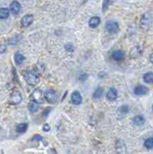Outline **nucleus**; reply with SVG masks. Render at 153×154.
<instances>
[{
	"instance_id": "obj_1",
	"label": "nucleus",
	"mask_w": 153,
	"mask_h": 154,
	"mask_svg": "<svg viewBox=\"0 0 153 154\" xmlns=\"http://www.w3.org/2000/svg\"><path fill=\"white\" fill-rule=\"evenodd\" d=\"M22 76H23L26 83L28 85H31V86H35V85H37L40 81L39 76H38L37 73L34 71L24 70V71H22Z\"/></svg>"
},
{
	"instance_id": "obj_2",
	"label": "nucleus",
	"mask_w": 153,
	"mask_h": 154,
	"mask_svg": "<svg viewBox=\"0 0 153 154\" xmlns=\"http://www.w3.org/2000/svg\"><path fill=\"white\" fill-rule=\"evenodd\" d=\"M152 23V17L149 13H144L140 19V28L143 30H147L150 28Z\"/></svg>"
},
{
	"instance_id": "obj_3",
	"label": "nucleus",
	"mask_w": 153,
	"mask_h": 154,
	"mask_svg": "<svg viewBox=\"0 0 153 154\" xmlns=\"http://www.w3.org/2000/svg\"><path fill=\"white\" fill-rule=\"evenodd\" d=\"M31 101H34L38 104H41L44 102V94L41 89H36L31 94Z\"/></svg>"
},
{
	"instance_id": "obj_4",
	"label": "nucleus",
	"mask_w": 153,
	"mask_h": 154,
	"mask_svg": "<svg viewBox=\"0 0 153 154\" xmlns=\"http://www.w3.org/2000/svg\"><path fill=\"white\" fill-rule=\"evenodd\" d=\"M9 100H10V103L13 104V105H17V104H20L22 100V95L20 94V92H18V91L13 92L10 95Z\"/></svg>"
},
{
	"instance_id": "obj_5",
	"label": "nucleus",
	"mask_w": 153,
	"mask_h": 154,
	"mask_svg": "<svg viewBox=\"0 0 153 154\" xmlns=\"http://www.w3.org/2000/svg\"><path fill=\"white\" fill-rule=\"evenodd\" d=\"M105 28H106V30L108 31L109 33L115 34V33H117L118 31V24H117V22L111 20V21H108L106 23Z\"/></svg>"
},
{
	"instance_id": "obj_6",
	"label": "nucleus",
	"mask_w": 153,
	"mask_h": 154,
	"mask_svg": "<svg viewBox=\"0 0 153 154\" xmlns=\"http://www.w3.org/2000/svg\"><path fill=\"white\" fill-rule=\"evenodd\" d=\"M44 98L47 100L49 103H55L57 101V94L55 91L48 90L44 92Z\"/></svg>"
},
{
	"instance_id": "obj_7",
	"label": "nucleus",
	"mask_w": 153,
	"mask_h": 154,
	"mask_svg": "<svg viewBox=\"0 0 153 154\" xmlns=\"http://www.w3.org/2000/svg\"><path fill=\"white\" fill-rule=\"evenodd\" d=\"M21 10V5L18 1H12L10 4V11L14 15H17L20 14Z\"/></svg>"
},
{
	"instance_id": "obj_8",
	"label": "nucleus",
	"mask_w": 153,
	"mask_h": 154,
	"mask_svg": "<svg viewBox=\"0 0 153 154\" xmlns=\"http://www.w3.org/2000/svg\"><path fill=\"white\" fill-rule=\"evenodd\" d=\"M82 95L78 91H74L71 94V102L74 104V105H79V104L82 103Z\"/></svg>"
},
{
	"instance_id": "obj_9",
	"label": "nucleus",
	"mask_w": 153,
	"mask_h": 154,
	"mask_svg": "<svg viewBox=\"0 0 153 154\" xmlns=\"http://www.w3.org/2000/svg\"><path fill=\"white\" fill-rule=\"evenodd\" d=\"M34 20V17L31 14H27L25 15L21 19V26L22 27H28L32 24V22Z\"/></svg>"
},
{
	"instance_id": "obj_10",
	"label": "nucleus",
	"mask_w": 153,
	"mask_h": 154,
	"mask_svg": "<svg viewBox=\"0 0 153 154\" xmlns=\"http://www.w3.org/2000/svg\"><path fill=\"white\" fill-rule=\"evenodd\" d=\"M141 54V47L140 45H136L134 46V47L130 50V58H132V59H137V58H139Z\"/></svg>"
},
{
	"instance_id": "obj_11",
	"label": "nucleus",
	"mask_w": 153,
	"mask_h": 154,
	"mask_svg": "<svg viewBox=\"0 0 153 154\" xmlns=\"http://www.w3.org/2000/svg\"><path fill=\"white\" fill-rule=\"evenodd\" d=\"M124 52L121 51V50H115V51L112 53V59L117 61V62H120L124 59Z\"/></svg>"
},
{
	"instance_id": "obj_12",
	"label": "nucleus",
	"mask_w": 153,
	"mask_h": 154,
	"mask_svg": "<svg viewBox=\"0 0 153 154\" xmlns=\"http://www.w3.org/2000/svg\"><path fill=\"white\" fill-rule=\"evenodd\" d=\"M106 97L108 100H110V101H114V100H116L117 97V92L116 89H114V88L109 89V91L106 94Z\"/></svg>"
},
{
	"instance_id": "obj_13",
	"label": "nucleus",
	"mask_w": 153,
	"mask_h": 154,
	"mask_svg": "<svg viewBox=\"0 0 153 154\" xmlns=\"http://www.w3.org/2000/svg\"><path fill=\"white\" fill-rule=\"evenodd\" d=\"M116 149L118 154H125L126 153V147H125V144L122 141L118 140L116 144Z\"/></svg>"
},
{
	"instance_id": "obj_14",
	"label": "nucleus",
	"mask_w": 153,
	"mask_h": 154,
	"mask_svg": "<svg viewBox=\"0 0 153 154\" xmlns=\"http://www.w3.org/2000/svg\"><path fill=\"white\" fill-rule=\"evenodd\" d=\"M134 92L137 95H144L147 92V88L144 85H139L134 89Z\"/></svg>"
},
{
	"instance_id": "obj_15",
	"label": "nucleus",
	"mask_w": 153,
	"mask_h": 154,
	"mask_svg": "<svg viewBox=\"0 0 153 154\" xmlns=\"http://www.w3.org/2000/svg\"><path fill=\"white\" fill-rule=\"evenodd\" d=\"M14 59H15V62H16V64L20 65L23 64V62H24V60H25V57H24V55H23L22 53L17 52L16 54H15Z\"/></svg>"
},
{
	"instance_id": "obj_16",
	"label": "nucleus",
	"mask_w": 153,
	"mask_h": 154,
	"mask_svg": "<svg viewBox=\"0 0 153 154\" xmlns=\"http://www.w3.org/2000/svg\"><path fill=\"white\" fill-rule=\"evenodd\" d=\"M100 24V18L98 17H93L89 21V25L91 28H96Z\"/></svg>"
},
{
	"instance_id": "obj_17",
	"label": "nucleus",
	"mask_w": 153,
	"mask_h": 154,
	"mask_svg": "<svg viewBox=\"0 0 153 154\" xmlns=\"http://www.w3.org/2000/svg\"><path fill=\"white\" fill-rule=\"evenodd\" d=\"M133 123L136 126H141L144 123V118L141 115H138L133 118Z\"/></svg>"
},
{
	"instance_id": "obj_18",
	"label": "nucleus",
	"mask_w": 153,
	"mask_h": 154,
	"mask_svg": "<svg viewBox=\"0 0 153 154\" xmlns=\"http://www.w3.org/2000/svg\"><path fill=\"white\" fill-rule=\"evenodd\" d=\"M27 128H28V124H27V123L22 122V123H20V124L17 125L16 130H17V133L21 134V133H25L26 130H27Z\"/></svg>"
},
{
	"instance_id": "obj_19",
	"label": "nucleus",
	"mask_w": 153,
	"mask_h": 154,
	"mask_svg": "<svg viewBox=\"0 0 153 154\" xmlns=\"http://www.w3.org/2000/svg\"><path fill=\"white\" fill-rule=\"evenodd\" d=\"M10 15V11L7 8H0V19H6Z\"/></svg>"
},
{
	"instance_id": "obj_20",
	"label": "nucleus",
	"mask_w": 153,
	"mask_h": 154,
	"mask_svg": "<svg viewBox=\"0 0 153 154\" xmlns=\"http://www.w3.org/2000/svg\"><path fill=\"white\" fill-rule=\"evenodd\" d=\"M28 109L31 113H36V112L39 110V104L34 101H31L28 105Z\"/></svg>"
},
{
	"instance_id": "obj_21",
	"label": "nucleus",
	"mask_w": 153,
	"mask_h": 154,
	"mask_svg": "<svg viewBox=\"0 0 153 154\" xmlns=\"http://www.w3.org/2000/svg\"><path fill=\"white\" fill-rule=\"evenodd\" d=\"M144 83L150 84L153 83V72H147L144 75Z\"/></svg>"
},
{
	"instance_id": "obj_22",
	"label": "nucleus",
	"mask_w": 153,
	"mask_h": 154,
	"mask_svg": "<svg viewBox=\"0 0 153 154\" xmlns=\"http://www.w3.org/2000/svg\"><path fill=\"white\" fill-rule=\"evenodd\" d=\"M102 94H103V89L102 88H97L94 92L93 97L94 99H99V98L102 97Z\"/></svg>"
},
{
	"instance_id": "obj_23",
	"label": "nucleus",
	"mask_w": 153,
	"mask_h": 154,
	"mask_svg": "<svg viewBox=\"0 0 153 154\" xmlns=\"http://www.w3.org/2000/svg\"><path fill=\"white\" fill-rule=\"evenodd\" d=\"M144 147L147 149L153 148V138H147L146 140L144 141Z\"/></svg>"
},
{
	"instance_id": "obj_24",
	"label": "nucleus",
	"mask_w": 153,
	"mask_h": 154,
	"mask_svg": "<svg viewBox=\"0 0 153 154\" xmlns=\"http://www.w3.org/2000/svg\"><path fill=\"white\" fill-rule=\"evenodd\" d=\"M21 35H17L16 37H13L11 40L9 41V44H17V42H18L20 40H21Z\"/></svg>"
},
{
	"instance_id": "obj_25",
	"label": "nucleus",
	"mask_w": 153,
	"mask_h": 154,
	"mask_svg": "<svg viewBox=\"0 0 153 154\" xmlns=\"http://www.w3.org/2000/svg\"><path fill=\"white\" fill-rule=\"evenodd\" d=\"M66 50L67 51H68V52H72L74 50V48H73V46H72V44H67L66 45Z\"/></svg>"
},
{
	"instance_id": "obj_26",
	"label": "nucleus",
	"mask_w": 153,
	"mask_h": 154,
	"mask_svg": "<svg viewBox=\"0 0 153 154\" xmlns=\"http://www.w3.org/2000/svg\"><path fill=\"white\" fill-rule=\"evenodd\" d=\"M43 130L44 132H48V131L50 130V126H49V124H47V123H45V124H44V126H43Z\"/></svg>"
},
{
	"instance_id": "obj_27",
	"label": "nucleus",
	"mask_w": 153,
	"mask_h": 154,
	"mask_svg": "<svg viewBox=\"0 0 153 154\" xmlns=\"http://www.w3.org/2000/svg\"><path fill=\"white\" fill-rule=\"evenodd\" d=\"M111 2L110 1H103V12H105L106 11V9L108 7H107V5H109Z\"/></svg>"
},
{
	"instance_id": "obj_28",
	"label": "nucleus",
	"mask_w": 153,
	"mask_h": 154,
	"mask_svg": "<svg viewBox=\"0 0 153 154\" xmlns=\"http://www.w3.org/2000/svg\"><path fill=\"white\" fill-rule=\"evenodd\" d=\"M120 111L122 112V113L126 114V113H127V112H128V107H127V106H121Z\"/></svg>"
},
{
	"instance_id": "obj_29",
	"label": "nucleus",
	"mask_w": 153,
	"mask_h": 154,
	"mask_svg": "<svg viewBox=\"0 0 153 154\" xmlns=\"http://www.w3.org/2000/svg\"><path fill=\"white\" fill-rule=\"evenodd\" d=\"M6 49H7V47H6L5 45L0 44V53H4L6 51Z\"/></svg>"
},
{
	"instance_id": "obj_30",
	"label": "nucleus",
	"mask_w": 153,
	"mask_h": 154,
	"mask_svg": "<svg viewBox=\"0 0 153 154\" xmlns=\"http://www.w3.org/2000/svg\"><path fill=\"white\" fill-rule=\"evenodd\" d=\"M85 79H87V74H82L81 76L79 77V80L80 81H84Z\"/></svg>"
},
{
	"instance_id": "obj_31",
	"label": "nucleus",
	"mask_w": 153,
	"mask_h": 154,
	"mask_svg": "<svg viewBox=\"0 0 153 154\" xmlns=\"http://www.w3.org/2000/svg\"><path fill=\"white\" fill-rule=\"evenodd\" d=\"M149 60H150V62L153 64V53H151V55H150V57H149Z\"/></svg>"
},
{
	"instance_id": "obj_32",
	"label": "nucleus",
	"mask_w": 153,
	"mask_h": 154,
	"mask_svg": "<svg viewBox=\"0 0 153 154\" xmlns=\"http://www.w3.org/2000/svg\"><path fill=\"white\" fill-rule=\"evenodd\" d=\"M51 151H52V154H57V152H56V150H55V149H52Z\"/></svg>"
},
{
	"instance_id": "obj_33",
	"label": "nucleus",
	"mask_w": 153,
	"mask_h": 154,
	"mask_svg": "<svg viewBox=\"0 0 153 154\" xmlns=\"http://www.w3.org/2000/svg\"><path fill=\"white\" fill-rule=\"evenodd\" d=\"M152 110H153V105H152Z\"/></svg>"
}]
</instances>
